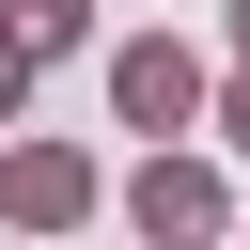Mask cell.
Segmentation results:
<instances>
[{"mask_svg":"<svg viewBox=\"0 0 250 250\" xmlns=\"http://www.w3.org/2000/svg\"><path fill=\"white\" fill-rule=\"evenodd\" d=\"M16 94H31V31L0 16V125H16Z\"/></svg>","mask_w":250,"mask_h":250,"instance_id":"obj_5","label":"cell"},{"mask_svg":"<svg viewBox=\"0 0 250 250\" xmlns=\"http://www.w3.org/2000/svg\"><path fill=\"white\" fill-rule=\"evenodd\" d=\"M125 219H141V234H156V250H203V234H219V219H234V188H219V172H203V156H156V172H141V188H125Z\"/></svg>","mask_w":250,"mask_h":250,"instance_id":"obj_2","label":"cell"},{"mask_svg":"<svg viewBox=\"0 0 250 250\" xmlns=\"http://www.w3.org/2000/svg\"><path fill=\"white\" fill-rule=\"evenodd\" d=\"M0 219H16V234H78V219H94V156H78V141H16V156H0Z\"/></svg>","mask_w":250,"mask_h":250,"instance_id":"obj_1","label":"cell"},{"mask_svg":"<svg viewBox=\"0 0 250 250\" xmlns=\"http://www.w3.org/2000/svg\"><path fill=\"white\" fill-rule=\"evenodd\" d=\"M219 125H234V141H250V47H234V94H219Z\"/></svg>","mask_w":250,"mask_h":250,"instance_id":"obj_6","label":"cell"},{"mask_svg":"<svg viewBox=\"0 0 250 250\" xmlns=\"http://www.w3.org/2000/svg\"><path fill=\"white\" fill-rule=\"evenodd\" d=\"M109 109H125V125H188V109H203V62H188V47H156V31H141V47H125V62H109Z\"/></svg>","mask_w":250,"mask_h":250,"instance_id":"obj_3","label":"cell"},{"mask_svg":"<svg viewBox=\"0 0 250 250\" xmlns=\"http://www.w3.org/2000/svg\"><path fill=\"white\" fill-rule=\"evenodd\" d=\"M234 47H250V0H234Z\"/></svg>","mask_w":250,"mask_h":250,"instance_id":"obj_7","label":"cell"},{"mask_svg":"<svg viewBox=\"0 0 250 250\" xmlns=\"http://www.w3.org/2000/svg\"><path fill=\"white\" fill-rule=\"evenodd\" d=\"M16 31H31V62H47V47H78V31H94V0H16Z\"/></svg>","mask_w":250,"mask_h":250,"instance_id":"obj_4","label":"cell"}]
</instances>
